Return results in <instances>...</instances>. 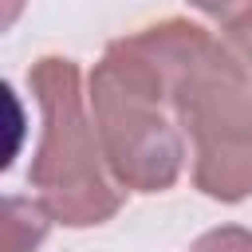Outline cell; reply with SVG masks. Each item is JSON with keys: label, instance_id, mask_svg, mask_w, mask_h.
<instances>
[{"label": "cell", "instance_id": "1", "mask_svg": "<svg viewBox=\"0 0 252 252\" xmlns=\"http://www.w3.org/2000/svg\"><path fill=\"white\" fill-rule=\"evenodd\" d=\"M213 32L161 20L106 47L91 75V114L122 189L161 193L185 165L181 83Z\"/></svg>", "mask_w": 252, "mask_h": 252}, {"label": "cell", "instance_id": "4", "mask_svg": "<svg viewBox=\"0 0 252 252\" xmlns=\"http://www.w3.org/2000/svg\"><path fill=\"white\" fill-rule=\"evenodd\" d=\"M189 252H252V232L236 228V224H224V228L205 232Z\"/></svg>", "mask_w": 252, "mask_h": 252}, {"label": "cell", "instance_id": "3", "mask_svg": "<svg viewBox=\"0 0 252 252\" xmlns=\"http://www.w3.org/2000/svg\"><path fill=\"white\" fill-rule=\"evenodd\" d=\"M193 181L213 201L252 193V16L209 35L181 83Z\"/></svg>", "mask_w": 252, "mask_h": 252}, {"label": "cell", "instance_id": "2", "mask_svg": "<svg viewBox=\"0 0 252 252\" xmlns=\"http://www.w3.org/2000/svg\"><path fill=\"white\" fill-rule=\"evenodd\" d=\"M28 83L43 110V138L28 173L43 213L71 228L110 220L122 209L126 189L110 169L94 114L87 110L79 67L71 59L47 55L32 67Z\"/></svg>", "mask_w": 252, "mask_h": 252}, {"label": "cell", "instance_id": "5", "mask_svg": "<svg viewBox=\"0 0 252 252\" xmlns=\"http://www.w3.org/2000/svg\"><path fill=\"white\" fill-rule=\"evenodd\" d=\"M193 8H201L205 16L220 20V28L236 24V20H248L252 16V0H189Z\"/></svg>", "mask_w": 252, "mask_h": 252}]
</instances>
